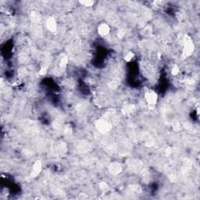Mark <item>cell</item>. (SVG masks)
<instances>
[{"mask_svg":"<svg viewBox=\"0 0 200 200\" xmlns=\"http://www.w3.org/2000/svg\"><path fill=\"white\" fill-rule=\"evenodd\" d=\"M41 170H42V164H41L40 162H35L33 167H32V171L31 174L32 177H35V176H37V175L40 173Z\"/></svg>","mask_w":200,"mask_h":200,"instance_id":"8992f818","label":"cell"},{"mask_svg":"<svg viewBox=\"0 0 200 200\" xmlns=\"http://www.w3.org/2000/svg\"><path fill=\"white\" fill-rule=\"evenodd\" d=\"M80 3L81 4L82 6L86 7H90L92 6L95 4V2H92V1H82V2H80Z\"/></svg>","mask_w":200,"mask_h":200,"instance_id":"9c48e42d","label":"cell"},{"mask_svg":"<svg viewBox=\"0 0 200 200\" xmlns=\"http://www.w3.org/2000/svg\"><path fill=\"white\" fill-rule=\"evenodd\" d=\"M109 171L111 174L117 175L118 173H120L122 170L121 165L118 163H112L110 164V165L109 166Z\"/></svg>","mask_w":200,"mask_h":200,"instance_id":"277c9868","label":"cell"},{"mask_svg":"<svg viewBox=\"0 0 200 200\" xmlns=\"http://www.w3.org/2000/svg\"><path fill=\"white\" fill-rule=\"evenodd\" d=\"M157 94L153 91H148L145 94V99L149 105H154L157 102Z\"/></svg>","mask_w":200,"mask_h":200,"instance_id":"6da1fadb","label":"cell"},{"mask_svg":"<svg viewBox=\"0 0 200 200\" xmlns=\"http://www.w3.org/2000/svg\"><path fill=\"white\" fill-rule=\"evenodd\" d=\"M98 33L102 37L107 36L110 33V26L106 23H102L99 24L98 27Z\"/></svg>","mask_w":200,"mask_h":200,"instance_id":"3957f363","label":"cell"},{"mask_svg":"<svg viewBox=\"0 0 200 200\" xmlns=\"http://www.w3.org/2000/svg\"><path fill=\"white\" fill-rule=\"evenodd\" d=\"M59 66L60 68H64L68 64V56L66 55H64L63 56H60L59 59Z\"/></svg>","mask_w":200,"mask_h":200,"instance_id":"52a82bcc","label":"cell"},{"mask_svg":"<svg viewBox=\"0 0 200 200\" xmlns=\"http://www.w3.org/2000/svg\"><path fill=\"white\" fill-rule=\"evenodd\" d=\"M46 27L48 29V31L52 32H55L57 28L56 21L52 17H49L46 21Z\"/></svg>","mask_w":200,"mask_h":200,"instance_id":"5b68a950","label":"cell"},{"mask_svg":"<svg viewBox=\"0 0 200 200\" xmlns=\"http://www.w3.org/2000/svg\"><path fill=\"white\" fill-rule=\"evenodd\" d=\"M179 73V68L177 65H174L171 69V73L173 75H177Z\"/></svg>","mask_w":200,"mask_h":200,"instance_id":"30bf717a","label":"cell"},{"mask_svg":"<svg viewBox=\"0 0 200 200\" xmlns=\"http://www.w3.org/2000/svg\"><path fill=\"white\" fill-rule=\"evenodd\" d=\"M134 56H135V54H134L133 52H128L124 56V60L126 62H130L131 61Z\"/></svg>","mask_w":200,"mask_h":200,"instance_id":"ba28073f","label":"cell"},{"mask_svg":"<svg viewBox=\"0 0 200 200\" xmlns=\"http://www.w3.org/2000/svg\"><path fill=\"white\" fill-rule=\"evenodd\" d=\"M96 127L98 130L102 133H106L111 128V125L108 121L104 120H101L97 123Z\"/></svg>","mask_w":200,"mask_h":200,"instance_id":"7a4b0ae2","label":"cell"}]
</instances>
